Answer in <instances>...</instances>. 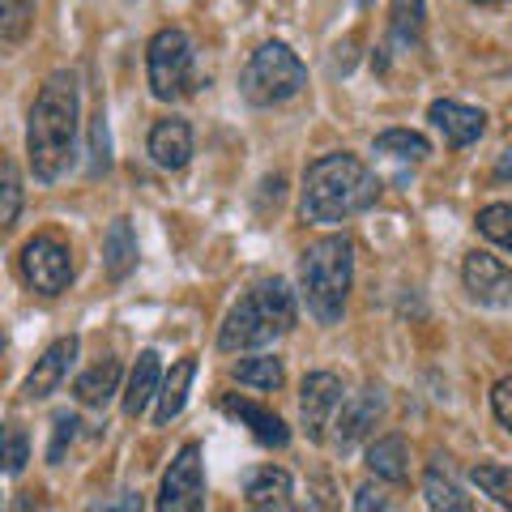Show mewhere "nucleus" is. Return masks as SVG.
<instances>
[{
	"instance_id": "f257e3e1",
	"label": "nucleus",
	"mask_w": 512,
	"mask_h": 512,
	"mask_svg": "<svg viewBox=\"0 0 512 512\" xmlns=\"http://www.w3.org/2000/svg\"><path fill=\"white\" fill-rule=\"evenodd\" d=\"M77 116H82V94H77L73 73H52L39 90L35 107H30L26 124V154L35 180L52 184L73 163L77 150Z\"/></svg>"
},
{
	"instance_id": "f03ea898",
	"label": "nucleus",
	"mask_w": 512,
	"mask_h": 512,
	"mask_svg": "<svg viewBox=\"0 0 512 512\" xmlns=\"http://www.w3.org/2000/svg\"><path fill=\"white\" fill-rule=\"evenodd\" d=\"M376 201H380V180L359 154H325L303 171V197H299L303 222L329 227V222H346L372 210Z\"/></svg>"
},
{
	"instance_id": "7ed1b4c3",
	"label": "nucleus",
	"mask_w": 512,
	"mask_h": 512,
	"mask_svg": "<svg viewBox=\"0 0 512 512\" xmlns=\"http://www.w3.org/2000/svg\"><path fill=\"white\" fill-rule=\"evenodd\" d=\"M295 295L282 278L256 282L252 291L235 303L218 329V346L222 350H252V346H269L278 342L282 333L295 329Z\"/></svg>"
},
{
	"instance_id": "20e7f679",
	"label": "nucleus",
	"mask_w": 512,
	"mask_h": 512,
	"mask_svg": "<svg viewBox=\"0 0 512 512\" xmlns=\"http://www.w3.org/2000/svg\"><path fill=\"white\" fill-rule=\"evenodd\" d=\"M350 282H355V248H350L346 235L316 239V244L299 256V291L320 325H338L342 320Z\"/></svg>"
},
{
	"instance_id": "39448f33",
	"label": "nucleus",
	"mask_w": 512,
	"mask_h": 512,
	"mask_svg": "<svg viewBox=\"0 0 512 512\" xmlns=\"http://www.w3.org/2000/svg\"><path fill=\"white\" fill-rule=\"evenodd\" d=\"M308 86V69L286 43H261L239 73V90L252 107H278Z\"/></svg>"
},
{
	"instance_id": "423d86ee",
	"label": "nucleus",
	"mask_w": 512,
	"mask_h": 512,
	"mask_svg": "<svg viewBox=\"0 0 512 512\" xmlns=\"http://www.w3.org/2000/svg\"><path fill=\"white\" fill-rule=\"evenodd\" d=\"M146 77H150L154 99H163V103L192 94V86H197V52H192V39L180 26H167L150 39Z\"/></svg>"
},
{
	"instance_id": "0eeeda50",
	"label": "nucleus",
	"mask_w": 512,
	"mask_h": 512,
	"mask_svg": "<svg viewBox=\"0 0 512 512\" xmlns=\"http://www.w3.org/2000/svg\"><path fill=\"white\" fill-rule=\"evenodd\" d=\"M22 278L30 282V291H39V295L69 291V282H73L69 248H64L60 239H52V235H35L22 248Z\"/></svg>"
},
{
	"instance_id": "6e6552de",
	"label": "nucleus",
	"mask_w": 512,
	"mask_h": 512,
	"mask_svg": "<svg viewBox=\"0 0 512 512\" xmlns=\"http://www.w3.org/2000/svg\"><path fill=\"white\" fill-rule=\"evenodd\" d=\"M158 508H163V512H197V508H205L201 444H184L180 453H175L171 470L163 474V491H158Z\"/></svg>"
},
{
	"instance_id": "1a4fd4ad",
	"label": "nucleus",
	"mask_w": 512,
	"mask_h": 512,
	"mask_svg": "<svg viewBox=\"0 0 512 512\" xmlns=\"http://www.w3.org/2000/svg\"><path fill=\"white\" fill-rule=\"evenodd\" d=\"M342 380L333 376V372H312L308 380H303V389H299V419H303V431H308V440H325L329 436V427L333 419H338V410H342Z\"/></svg>"
},
{
	"instance_id": "9d476101",
	"label": "nucleus",
	"mask_w": 512,
	"mask_h": 512,
	"mask_svg": "<svg viewBox=\"0 0 512 512\" xmlns=\"http://www.w3.org/2000/svg\"><path fill=\"white\" fill-rule=\"evenodd\" d=\"M461 278H466V291L478 303H487V308H512V269H504L495 256L470 252L466 265H461Z\"/></svg>"
},
{
	"instance_id": "9b49d317",
	"label": "nucleus",
	"mask_w": 512,
	"mask_h": 512,
	"mask_svg": "<svg viewBox=\"0 0 512 512\" xmlns=\"http://www.w3.org/2000/svg\"><path fill=\"white\" fill-rule=\"evenodd\" d=\"M380 414H384V389H363L355 397H346L342 410H338V419H333V444L338 448H350V444H359L367 431H372L380 423Z\"/></svg>"
},
{
	"instance_id": "f8f14e48",
	"label": "nucleus",
	"mask_w": 512,
	"mask_h": 512,
	"mask_svg": "<svg viewBox=\"0 0 512 512\" xmlns=\"http://www.w3.org/2000/svg\"><path fill=\"white\" fill-rule=\"evenodd\" d=\"M427 116L444 133L448 146H474V141L487 133V111L483 107H466L457 99H436Z\"/></svg>"
},
{
	"instance_id": "ddd939ff",
	"label": "nucleus",
	"mask_w": 512,
	"mask_h": 512,
	"mask_svg": "<svg viewBox=\"0 0 512 512\" xmlns=\"http://www.w3.org/2000/svg\"><path fill=\"white\" fill-rule=\"evenodd\" d=\"M77 346H82V342L69 333V338H60V342H52V346L43 350V359L35 363V372L26 376V389H22L30 402H39V397H52L60 389L64 376H69V367H73V359H77Z\"/></svg>"
},
{
	"instance_id": "4468645a",
	"label": "nucleus",
	"mask_w": 512,
	"mask_h": 512,
	"mask_svg": "<svg viewBox=\"0 0 512 512\" xmlns=\"http://www.w3.org/2000/svg\"><path fill=\"white\" fill-rule=\"evenodd\" d=\"M150 158L163 171H184L188 167V158H192V128H188V120H180V116H167V120H158L154 128H150Z\"/></svg>"
},
{
	"instance_id": "2eb2a0df",
	"label": "nucleus",
	"mask_w": 512,
	"mask_h": 512,
	"mask_svg": "<svg viewBox=\"0 0 512 512\" xmlns=\"http://www.w3.org/2000/svg\"><path fill=\"white\" fill-rule=\"evenodd\" d=\"M222 410H227L231 419L248 423V431H252V436L261 440L265 448H286V444H291V427H286L274 410L256 406V402H248V397H235V393H227V397H222Z\"/></svg>"
},
{
	"instance_id": "dca6fc26",
	"label": "nucleus",
	"mask_w": 512,
	"mask_h": 512,
	"mask_svg": "<svg viewBox=\"0 0 512 512\" xmlns=\"http://www.w3.org/2000/svg\"><path fill=\"white\" fill-rule=\"evenodd\" d=\"M158 380H163V363H158L154 350H141L133 376H128V389H124V414L128 419H141V414H146V406L158 397Z\"/></svg>"
},
{
	"instance_id": "f3484780",
	"label": "nucleus",
	"mask_w": 512,
	"mask_h": 512,
	"mask_svg": "<svg viewBox=\"0 0 512 512\" xmlns=\"http://www.w3.org/2000/svg\"><path fill=\"white\" fill-rule=\"evenodd\" d=\"M244 495H248V508H291L295 500V483H291V474L286 470H278V466H265V470H256V474H248V487H244Z\"/></svg>"
},
{
	"instance_id": "a211bd4d",
	"label": "nucleus",
	"mask_w": 512,
	"mask_h": 512,
	"mask_svg": "<svg viewBox=\"0 0 512 512\" xmlns=\"http://www.w3.org/2000/svg\"><path fill=\"white\" fill-rule=\"evenodd\" d=\"M103 265H107L111 282H124L137 269V235H133V227H128V218H116L107 227V235H103Z\"/></svg>"
},
{
	"instance_id": "6ab92c4d",
	"label": "nucleus",
	"mask_w": 512,
	"mask_h": 512,
	"mask_svg": "<svg viewBox=\"0 0 512 512\" xmlns=\"http://www.w3.org/2000/svg\"><path fill=\"white\" fill-rule=\"evenodd\" d=\"M116 389H120V359H103V363H94L90 372L77 376L73 397L90 410H103L111 397H116Z\"/></svg>"
},
{
	"instance_id": "aec40b11",
	"label": "nucleus",
	"mask_w": 512,
	"mask_h": 512,
	"mask_svg": "<svg viewBox=\"0 0 512 512\" xmlns=\"http://www.w3.org/2000/svg\"><path fill=\"white\" fill-rule=\"evenodd\" d=\"M192 376H197V359H180L167 372V380H163V389H158V410H154V423L158 427H167L175 414L184 410V402H188V389H192Z\"/></svg>"
},
{
	"instance_id": "412c9836",
	"label": "nucleus",
	"mask_w": 512,
	"mask_h": 512,
	"mask_svg": "<svg viewBox=\"0 0 512 512\" xmlns=\"http://www.w3.org/2000/svg\"><path fill=\"white\" fill-rule=\"evenodd\" d=\"M367 470L384 483H406L410 474V453H406V440L402 436H380L372 448H367Z\"/></svg>"
},
{
	"instance_id": "4be33fe9",
	"label": "nucleus",
	"mask_w": 512,
	"mask_h": 512,
	"mask_svg": "<svg viewBox=\"0 0 512 512\" xmlns=\"http://www.w3.org/2000/svg\"><path fill=\"white\" fill-rule=\"evenodd\" d=\"M423 495H427V504L436 508V512H470V495L461 491L453 478H448V470L440 466V461H431L427 474H423Z\"/></svg>"
},
{
	"instance_id": "5701e85b",
	"label": "nucleus",
	"mask_w": 512,
	"mask_h": 512,
	"mask_svg": "<svg viewBox=\"0 0 512 512\" xmlns=\"http://www.w3.org/2000/svg\"><path fill=\"white\" fill-rule=\"evenodd\" d=\"M389 39H393V47H402V52L423 43V0H393Z\"/></svg>"
},
{
	"instance_id": "b1692460",
	"label": "nucleus",
	"mask_w": 512,
	"mask_h": 512,
	"mask_svg": "<svg viewBox=\"0 0 512 512\" xmlns=\"http://www.w3.org/2000/svg\"><path fill=\"white\" fill-rule=\"evenodd\" d=\"M376 154L402 158V163H423V158L431 154V146H427L423 133H410V128H389V133L376 137Z\"/></svg>"
},
{
	"instance_id": "393cba45",
	"label": "nucleus",
	"mask_w": 512,
	"mask_h": 512,
	"mask_svg": "<svg viewBox=\"0 0 512 512\" xmlns=\"http://www.w3.org/2000/svg\"><path fill=\"white\" fill-rule=\"evenodd\" d=\"M235 380H239V384H252V389L274 393V389H282L286 367H282V359H274V355H256V359H244V363L235 367Z\"/></svg>"
},
{
	"instance_id": "a878e982",
	"label": "nucleus",
	"mask_w": 512,
	"mask_h": 512,
	"mask_svg": "<svg viewBox=\"0 0 512 512\" xmlns=\"http://www.w3.org/2000/svg\"><path fill=\"white\" fill-rule=\"evenodd\" d=\"M30 26H35V0H5L0 5V39H5V47H18Z\"/></svg>"
},
{
	"instance_id": "bb28decb",
	"label": "nucleus",
	"mask_w": 512,
	"mask_h": 512,
	"mask_svg": "<svg viewBox=\"0 0 512 512\" xmlns=\"http://www.w3.org/2000/svg\"><path fill=\"white\" fill-rule=\"evenodd\" d=\"M470 478H474V487L491 495L500 508H512V466H474Z\"/></svg>"
},
{
	"instance_id": "cd10ccee",
	"label": "nucleus",
	"mask_w": 512,
	"mask_h": 512,
	"mask_svg": "<svg viewBox=\"0 0 512 512\" xmlns=\"http://www.w3.org/2000/svg\"><path fill=\"white\" fill-rule=\"evenodd\" d=\"M478 231H483L491 244H500L512 252V205H487V210H478Z\"/></svg>"
},
{
	"instance_id": "c85d7f7f",
	"label": "nucleus",
	"mask_w": 512,
	"mask_h": 512,
	"mask_svg": "<svg viewBox=\"0 0 512 512\" xmlns=\"http://www.w3.org/2000/svg\"><path fill=\"white\" fill-rule=\"evenodd\" d=\"M5 210H0V227H18V214H22V180H18V167L5 163Z\"/></svg>"
},
{
	"instance_id": "c756f323",
	"label": "nucleus",
	"mask_w": 512,
	"mask_h": 512,
	"mask_svg": "<svg viewBox=\"0 0 512 512\" xmlns=\"http://www.w3.org/2000/svg\"><path fill=\"white\" fill-rule=\"evenodd\" d=\"M30 461V444H26V431L18 423L5 427V474H22Z\"/></svg>"
},
{
	"instance_id": "7c9ffc66",
	"label": "nucleus",
	"mask_w": 512,
	"mask_h": 512,
	"mask_svg": "<svg viewBox=\"0 0 512 512\" xmlns=\"http://www.w3.org/2000/svg\"><path fill=\"white\" fill-rule=\"evenodd\" d=\"M73 436H77V419H73L69 410L56 414V419H52V444H47V457H52V466H60V461H64V448L73 444Z\"/></svg>"
},
{
	"instance_id": "2f4dec72",
	"label": "nucleus",
	"mask_w": 512,
	"mask_h": 512,
	"mask_svg": "<svg viewBox=\"0 0 512 512\" xmlns=\"http://www.w3.org/2000/svg\"><path fill=\"white\" fill-rule=\"evenodd\" d=\"M90 137H94V171H107L111 167V141H107V116H103V111L94 116Z\"/></svg>"
},
{
	"instance_id": "473e14b6",
	"label": "nucleus",
	"mask_w": 512,
	"mask_h": 512,
	"mask_svg": "<svg viewBox=\"0 0 512 512\" xmlns=\"http://www.w3.org/2000/svg\"><path fill=\"white\" fill-rule=\"evenodd\" d=\"M491 410H495V419H500V423L512 431V376H504V380L491 389Z\"/></svg>"
},
{
	"instance_id": "72a5a7b5",
	"label": "nucleus",
	"mask_w": 512,
	"mask_h": 512,
	"mask_svg": "<svg viewBox=\"0 0 512 512\" xmlns=\"http://www.w3.org/2000/svg\"><path fill=\"white\" fill-rule=\"evenodd\" d=\"M355 508H359V512H372V508H389V500H384L380 491H372V487H359Z\"/></svg>"
},
{
	"instance_id": "f704fd0d",
	"label": "nucleus",
	"mask_w": 512,
	"mask_h": 512,
	"mask_svg": "<svg viewBox=\"0 0 512 512\" xmlns=\"http://www.w3.org/2000/svg\"><path fill=\"white\" fill-rule=\"evenodd\" d=\"M495 171H500V180H512V146L500 154V163H495Z\"/></svg>"
},
{
	"instance_id": "c9c22d12",
	"label": "nucleus",
	"mask_w": 512,
	"mask_h": 512,
	"mask_svg": "<svg viewBox=\"0 0 512 512\" xmlns=\"http://www.w3.org/2000/svg\"><path fill=\"white\" fill-rule=\"evenodd\" d=\"M474 5H500V0H474Z\"/></svg>"
},
{
	"instance_id": "e433bc0d",
	"label": "nucleus",
	"mask_w": 512,
	"mask_h": 512,
	"mask_svg": "<svg viewBox=\"0 0 512 512\" xmlns=\"http://www.w3.org/2000/svg\"><path fill=\"white\" fill-rule=\"evenodd\" d=\"M363 5H372V0H363Z\"/></svg>"
},
{
	"instance_id": "4c0bfd02",
	"label": "nucleus",
	"mask_w": 512,
	"mask_h": 512,
	"mask_svg": "<svg viewBox=\"0 0 512 512\" xmlns=\"http://www.w3.org/2000/svg\"><path fill=\"white\" fill-rule=\"evenodd\" d=\"M244 5H252V0H244Z\"/></svg>"
}]
</instances>
